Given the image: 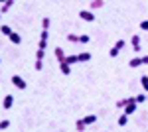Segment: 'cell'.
Segmentation results:
<instances>
[{
    "label": "cell",
    "mask_w": 148,
    "mask_h": 132,
    "mask_svg": "<svg viewBox=\"0 0 148 132\" xmlns=\"http://www.w3.org/2000/svg\"><path fill=\"white\" fill-rule=\"evenodd\" d=\"M128 65L132 67V69H136L140 65H148V55H142V57H132L130 61H128Z\"/></svg>",
    "instance_id": "1"
},
{
    "label": "cell",
    "mask_w": 148,
    "mask_h": 132,
    "mask_svg": "<svg viewBox=\"0 0 148 132\" xmlns=\"http://www.w3.org/2000/svg\"><path fill=\"white\" fill-rule=\"evenodd\" d=\"M47 30H49V28H44L42 34H40V44H38V49H40V51H46V47H47V36H49Z\"/></svg>",
    "instance_id": "2"
},
{
    "label": "cell",
    "mask_w": 148,
    "mask_h": 132,
    "mask_svg": "<svg viewBox=\"0 0 148 132\" xmlns=\"http://www.w3.org/2000/svg\"><path fill=\"white\" fill-rule=\"evenodd\" d=\"M123 47H125V40H119V42H116V44H114L113 47H111L109 55H111V57H116V55L121 53V49H123Z\"/></svg>",
    "instance_id": "3"
},
{
    "label": "cell",
    "mask_w": 148,
    "mask_h": 132,
    "mask_svg": "<svg viewBox=\"0 0 148 132\" xmlns=\"http://www.w3.org/2000/svg\"><path fill=\"white\" fill-rule=\"evenodd\" d=\"M53 55H56L57 63H67V61H65V57H67V55H65V51H63L61 47H56V49H53Z\"/></svg>",
    "instance_id": "4"
},
{
    "label": "cell",
    "mask_w": 148,
    "mask_h": 132,
    "mask_svg": "<svg viewBox=\"0 0 148 132\" xmlns=\"http://www.w3.org/2000/svg\"><path fill=\"white\" fill-rule=\"evenodd\" d=\"M79 18L81 20H85V22H95V14L91 10H81L79 12Z\"/></svg>",
    "instance_id": "5"
},
{
    "label": "cell",
    "mask_w": 148,
    "mask_h": 132,
    "mask_svg": "<svg viewBox=\"0 0 148 132\" xmlns=\"http://www.w3.org/2000/svg\"><path fill=\"white\" fill-rule=\"evenodd\" d=\"M12 83H14V87L16 89H26V81H24L22 77H20V75H14V77H12Z\"/></svg>",
    "instance_id": "6"
},
{
    "label": "cell",
    "mask_w": 148,
    "mask_h": 132,
    "mask_svg": "<svg viewBox=\"0 0 148 132\" xmlns=\"http://www.w3.org/2000/svg\"><path fill=\"white\" fill-rule=\"evenodd\" d=\"M130 45H132V49L138 53V51L142 49V47H140V36H132V38H130Z\"/></svg>",
    "instance_id": "7"
},
{
    "label": "cell",
    "mask_w": 148,
    "mask_h": 132,
    "mask_svg": "<svg viewBox=\"0 0 148 132\" xmlns=\"http://www.w3.org/2000/svg\"><path fill=\"white\" fill-rule=\"evenodd\" d=\"M8 40H10L14 45H20V44H22V36H20L18 32H12L10 36H8Z\"/></svg>",
    "instance_id": "8"
},
{
    "label": "cell",
    "mask_w": 148,
    "mask_h": 132,
    "mask_svg": "<svg viewBox=\"0 0 148 132\" xmlns=\"http://www.w3.org/2000/svg\"><path fill=\"white\" fill-rule=\"evenodd\" d=\"M136 107H138L136 103H134V101H130V103H128V105H126L123 110H125V114H128V116H130V114H132V112L136 110Z\"/></svg>",
    "instance_id": "9"
},
{
    "label": "cell",
    "mask_w": 148,
    "mask_h": 132,
    "mask_svg": "<svg viewBox=\"0 0 148 132\" xmlns=\"http://www.w3.org/2000/svg\"><path fill=\"white\" fill-rule=\"evenodd\" d=\"M12 105H14V97H12V95H6V97H4V101H2V107L8 110Z\"/></svg>",
    "instance_id": "10"
},
{
    "label": "cell",
    "mask_w": 148,
    "mask_h": 132,
    "mask_svg": "<svg viewBox=\"0 0 148 132\" xmlns=\"http://www.w3.org/2000/svg\"><path fill=\"white\" fill-rule=\"evenodd\" d=\"M130 101H134V97H126V99L116 101V109H125V107L128 105V103H130Z\"/></svg>",
    "instance_id": "11"
},
{
    "label": "cell",
    "mask_w": 148,
    "mask_h": 132,
    "mask_svg": "<svg viewBox=\"0 0 148 132\" xmlns=\"http://www.w3.org/2000/svg\"><path fill=\"white\" fill-rule=\"evenodd\" d=\"M77 59H79V63H85V61H89V59H91V53H89V51L77 53Z\"/></svg>",
    "instance_id": "12"
},
{
    "label": "cell",
    "mask_w": 148,
    "mask_h": 132,
    "mask_svg": "<svg viewBox=\"0 0 148 132\" xmlns=\"http://www.w3.org/2000/svg\"><path fill=\"white\" fill-rule=\"evenodd\" d=\"M12 4H14V0H6V2L2 4V8H0V14H6V12L12 8Z\"/></svg>",
    "instance_id": "13"
},
{
    "label": "cell",
    "mask_w": 148,
    "mask_h": 132,
    "mask_svg": "<svg viewBox=\"0 0 148 132\" xmlns=\"http://www.w3.org/2000/svg\"><path fill=\"white\" fill-rule=\"evenodd\" d=\"M126 124H128V114L123 112V114L119 116V126H126Z\"/></svg>",
    "instance_id": "14"
},
{
    "label": "cell",
    "mask_w": 148,
    "mask_h": 132,
    "mask_svg": "<svg viewBox=\"0 0 148 132\" xmlns=\"http://www.w3.org/2000/svg\"><path fill=\"white\" fill-rule=\"evenodd\" d=\"M83 122H85V126H87V124H95V122H97V116H95V114H89V116L83 118Z\"/></svg>",
    "instance_id": "15"
},
{
    "label": "cell",
    "mask_w": 148,
    "mask_h": 132,
    "mask_svg": "<svg viewBox=\"0 0 148 132\" xmlns=\"http://www.w3.org/2000/svg\"><path fill=\"white\" fill-rule=\"evenodd\" d=\"M67 42H71V44H79V36L77 34H67Z\"/></svg>",
    "instance_id": "16"
},
{
    "label": "cell",
    "mask_w": 148,
    "mask_h": 132,
    "mask_svg": "<svg viewBox=\"0 0 148 132\" xmlns=\"http://www.w3.org/2000/svg\"><path fill=\"white\" fill-rule=\"evenodd\" d=\"M140 85H142V89L148 93V75H142V77H140Z\"/></svg>",
    "instance_id": "17"
},
{
    "label": "cell",
    "mask_w": 148,
    "mask_h": 132,
    "mask_svg": "<svg viewBox=\"0 0 148 132\" xmlns=\"http://www.w3.org/2000/svg\"><path fill=\"white\" fill-rule=\"evenodd\" d=\"M65 61H67L69 65H71V63H79V59H77V53H75V55H67V57H65Z\"/></svg>",
    "instance_id": "18"
},
{
    "label": "cell",
    "mask_w": 148,
    "mask_h": 132,
    "mask_svg": "<svg viewBox=\"0 0 148 132\" xmlns=\"http://www.w3.org/2000/svg\"><path fill=\"white\" fill-rule=\"evenodd\" d=\"M75 128H77V132H83V130H85V122H83V118H79V120L75 122Z\"/></svg>",
    "instance_id": "19"
},
{
    "label": "cell",
    "mask_w": 148,
    "mask_h": 132,
    "mask_svg": "<svg viewBox=\"0 0 148 132\" xmlns=\"http://www.w3.org/2000/svg\"><path fill=\"white\" fill-rule=\"evenodd\" d=\"M0 32L4 34V36H10V34H12V28H10V26H6V24H4V26H0Z\"/></svg>",
    "instance_id": "20"
},
{
    "label": "cell",
    "mask_w": 148,
    "mask_h": 132,
    "mask_svg": "<svg viewBox=\"0 0 148 132\" xmlns=\"http://www.w3.org/2000/svg\"><path fill=\"white\" fill-rule=\"evenodd\" d=\"M103 4H105L103 0H93V2H91V8H93V10H97V8H101Z\"/></svg>",
    "instance_id": "21"
},
{
    "label": "cell",
    "mask_w": 148,
    "mask_h": 132,
    "mask_svg": "<svg viewBox=\"0 0 148 132\" xmlns=\"http://www.w3.org/2000/svg\"><path fill=\"white\" fill-rule=\"evenodd\" d=\"M144 101H146V95H136V97H134V103H136V105L144 103Z\"/></svg>",
    "instance_id": "22"
},
{
    "label": "cell",
    "mask_w": 148,
    "mask_h": 132,
    "mask_svg": "<svg viewBox=\"0 0 148 132\" xmlns=\"http://www.w3.org/2000/svg\"><path fill=\"white\" fill-rule=\"evenodd\" d=\"M79 44H89V36H87V34L79 36Z\"/></svg>",
    "instance_id": "23"
},
{
    "label": "cell",
    "mask_w": 148,
    "mask_h": 132,
    "mask_svg": "<svg viewBox=\"0 0 148 132\" xmlns=\"http://www.w3.org/2000/svg\"><path fill=\"white\" fill-rule=\"evenodd\" d=\"M140 30H142V32H148V20H142V22H140Z\"/></svg>",
    "instance_id": "24"
},
{
    "label": "cell",
    "mask_w": 148,
    "mask_h": 132,
    "mask_svg": "<svg viewBox=\"0 0 148 132\" xmlns=\"http://www.w3.org/2000/svg\"><path fill=\"white\" fill-rule=\"evenodd\" d=\"M8 126H10V120H2L0 122V130H6Z\"/></svg>",
    "instance_id": "25"
},
{
    "label": "cell",
    "mask_w": 148,
    "mask_h": 132,
    "mask_svg": "<svg viewBox=\"0 0 148 132\" xmlns=\"http://www.w3.org/2000/svg\"><path fill=\"white\" fill-rule=\"evenodd\" d=\"M42 28H49V18H44V20H42Z\"/></svg>",
    "instance_id": "26"
},
{
    "label": "cell",
    "mask_w": 148,
    "mask_h": 132,
    "mask_svg": "<svg viewBox=\"0 0 148 132\" xmlns=\"http://www.w3.org/2000/svg\"><path fill=\"white\" fill-rule=\"evenodd\" d=\"M4 2H6V0H0V4H4Z\"/></svg>",
    "instance_id": "27"
},
{
    "label": "cell",
    "mask_w": 148,
    "mask_h": 132,
    "mask_svg": "<svg viewBox=\"0 0 148 132\" xmlns=\"http://www.w3.org/2000/svg\"><path fill=\"white\" fill-rule=\"evenodd\" d=\"M0 20H2V14H0Z\"/></svg>",
    "instance_id": "28"
},
{
    "label": "cell",
    "mask_w": 148,
    "mask_h": 132,
    "mask_svg": "<svg viewBox=\"0 0 148 132\" xmlns=\"http://www.w3.org/2000/svg\"><path fill=\"white\" fill-rule=\"evenodd\" d=\"M146 101H148V95H146Z\"/></svg>",
    "instance_id": "29"
}]
</instances>
